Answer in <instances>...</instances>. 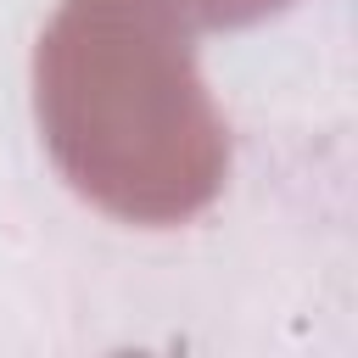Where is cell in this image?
Segmentation results:
<instances>
[{
    "label": "cell",
    "mask_w": 358,
    "mask_h": 358,
    "mask_svg": "<svg viewBox=\"0 0 358 358\" xmlns=\"http://www.w3.org/2000/svg\"><path fill=\"white\" fill-rule=\"evenodd\" d=\"M173 6L190 17V28H252L296 0H173Z\"/></svg>",
    "instance_id": "2"
},
{
    "label": "cell",
    "mask_w": 358,
    "mask_h": 358,
    "mask_svg": "<svg viewBox=\"0 0 358 358\" xmlns=\"http://www.w3.org/2000/svg\"><path fill=\"white\" fill-rule=\"evenodd\" d=\"M34 112L62 179L123 224H185L229 173V129L173 0H62L34 50Z\"/></svg>",
    "instance_id": "1"
}]
</instances>
